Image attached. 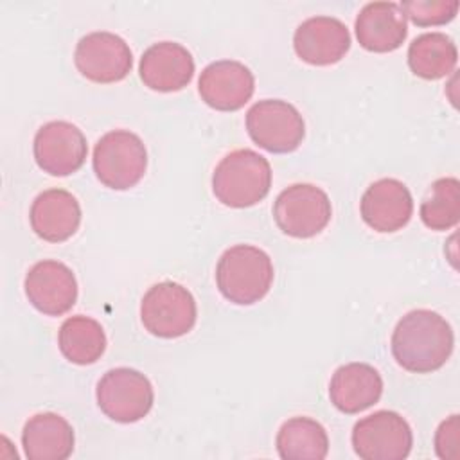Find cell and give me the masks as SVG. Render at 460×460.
Here are the masks:
<instances>
[{"mask_svg":"<svg viewBox=\"0 0 460 460\" xmlns=\"http://www.w3.org/2000/svg\"><path fill=\"white\" fill-rule=\"evenodd\" d=\"M399 5L404 16L419 27L444 25L456 16L460 7L456 0H406Z\"/></svg>","mask_w":460,"mask_h":460,"instance_id":"d4e9b609","label":"cell"},{"mask_svg":"<svg viewBox=\"0 0 460 460\" xmlns=\"http://www.w3.org/2000/svg\"><path fill=\"white\" fill-rule=\"evenodd\" d=\"M58 345L70 363L92 365L106 350V334L97 320L77 314L61 323Z\"/></svg>","mask_w":460,"mask_h":460,"instance_id":"603a6c76","label":"cell"},{"mask_svg":"<svg viewBox=\"0 0 460 460\" xmlns=\"http://www.w3.org/2000/svg\"><path fill=\"white\" fill-rule=\"evenodd\" d=\"M331 199L313 183H293L284 189L273 203L277 226L296 239L320 234L331 221Z\"/></svg>","mask_w":460,"mask_h":460,"instance_id":"52a82bcc","label":"cell"},{"mask_svg":"<svg viewBox=\"0 0 460 460\" xmlns=\"http://www.w3.org/2000/svg\"><path fill=\"white\" fill-rule=\"evenodd\" d=\"M271 187L270 162L253 149H235L216 165L214 196L226 207L244 208L266 198Z\"/></svg>","mask_w":460,"mask_h":460,"instance_id":"3957f363","label":"cell"},{"mask_svg":"<svg viewBox=\"0 0 460 460\" xmlns=\"http://www.w3.org/2000/svg\"><path fill=\"white\" fill-rule=\"evenodd\" d=\"M140 79L155 92H178L194 75L192 54L180 43L160 41L140 58Z\"/></svg>","mask_w":460,"mask_h":460,"instance_id":"2e32d148","label":"cell"},{"mask_svg":"<svg viewBox=\"0 0 460 460\" xmlns=\"http://www.w3.org/2000/svg\"><path fill=\"white\" fill-rule=\"evenodd\" d=\"M74 63L77 70L93 83H117L131 72L133 54L120 36L97 31L77 41Z\"/></svg>","mask_w":460,"mask_h":460,"instance_id":"30bf717a","label":"cell"},{"mask_svg":"<svg viewBox=\"0 0 460 460\" xmlns=\"http://www.w3.org/2000/svg\"><path fill=\"white\" fill-rule=\"evenodd\" d=\"M460 417L455 413L442 420L435 433V451L442 460H456L460 456Z\"/></svg>","mask_w":460,"mask_h":460,"instance_id":"484cf974","label":"cell"},{"mask_svg":"<svg viewBox=\"0 0 460 460\" xmlns=\"http://www.w3.org/2000/svg\"><path fill=\"white\" fill-rule=\"evenodd\" d=\"M273 282L270 255L252 244H235L223 252L216 266V284L221 295L237 304L252 305L266 296Z\"/></svg>","mask_w":460,"mask_h":460,"instance_id":"7a4b0ae2","label":"cell"},{"mask_svg":"<svg viewBox=\"0 0 460 460\" xmlns=\"http://www.w3.org/2000/svg\"><path fill=\"white\" fill-rule=\"evenodd\" d=\"M420 219L431 230H449L460 219V181L438 178L420 203Z\"/></svg>","mask_w":460,"mask_h":460,"instance_id":"cb8c5ba5","label":"cell"},{"mask_svg":"<svg viewBox=\"0 0 460 460\" xmlns=\"http://www.w3.org/2000/svg\"><path fill=\"white\" fill-rule=\"evenodd\" d=\"M29 217L38 237L49 243H61L77 232L81 207L72 192L65 189H49L36 196Z\"/></svg>","mask_w":460,"mask_h":460,"instance_id":"ac0fdd59","label":"cell"},{"mask_svg":"<svg viewBox=\"0 0 460 460\" xmlns=\"http://www.w3.org/2000/svg\"><path fill=\"white\" fill-rule=\"evenodd\" d=\"M293 47L296 56L309 65H334L349 52L350 34L338 18L313 16L296 27Z\"/></svg>","mask_w":460,"mask_h":460,"instance_id":"5bb4252c","label":"cell"},{"mask_svg":"<svg viewBox=\"0 0 460 460\" xmlns=\"http://www.w3.org/2000/svg\"><path fill=\"white\" fill-rule=\"evenodd\" d=\"M93 172L99 181L115 190L135 187L147 169V151L138 135L113 129L93 147Z\"/></svg>","mask_w":460,"mask_h":460,"instance_id":"277c9868","label":"cell"},{"mask_svg":"<svg viewBox=\"0 0 460 460\" xmlns=\"http://www.w3.org/2000/svg\"><path fill=\"white\" fill-rule=\"evenodd\" d=\"M277 451L282 460H323L329 453V437L314 419L293 417L277 433Z\"/></svg>","mask_w":460,"mask_h":460,"instance_id":"44dd1931","label":"cell"},{"mask_svg":"<svg viewBox=\"0 0 460 460\" xmlns=\"http://www.w3.org/2000/svg\"><path fill=\"white\" fill-rule=\"evenodd\" d=\"M97 404L106 417L129 424L144 419L155 401L149 379L128 367L108 370L97 383Z\"/></svg>","mask_w":460,"mask_h":460,"instance_id":"8992f818","label":"cell"},{"mask_svg":"<svg viewBox=\"0 0 460 460\" xmlns=\"http://www.w3.org/2000/svg\"><path fill=\"white\" fill-rule=\"evenodd\" d=\"M359 210L372 230L392 234L408 225L413 214V199L402 181L381 178L365 190Z\"/></svg>","mask_w":460,"mask_h":460,"instance_id":"9a60e30c","label":"cell"},{"mask_svg":"<svg viewBox=\"0 0 460 460\" xmlns=\"http://www.w3.org/2000/svg\"><path fill=\"white\" fill-rule=\"evenodd\" d=\"M356 36L370 52H392L408 36L406 16L395 2H370L356 16Z\"/></svg>","mask_w":460,"mask_h":460,"instance_id":"e0dca14e","label":"cell"},{"mask_svg":"<svg viewBox=\"0 0 460 460\" xmlns=\"http://www.w3.org/2000/svg\"><path fill=\"white\" fill-rule=\"evenodd\" d=\"M458 61L455 41L444 32H424L408 47V65L422 79H440L449 75Z\"/></svg>","mask_w":460,"mask_h":460,"instance_id":"7402d4cb","label":"cell"},{"mask_svg":"<svg viewBox=\"0 0 460 460\" xmlns=\"http://www.w3.org/2000/svg\"><path fill=\"white\" fill-rule=\"evenodd\" d=\"M70 422L52 411L32 415L22 431V446L29 460H65L74 451Z\"/></svg>","mask_w":460,"mask_h":460,"instance_id":"ffe728a7","label":"cell"},{"mask_svg":"<svg viewBox=\"0 0 460 460\" xmlns=\"http://www.w3.org/2000/svg\"><path fill=\"white\" fill-rule=\"evenodd\" d=\"M246 129L250 138L270 153H291L305 135L300 111L280 99L255 102L246 113Z\"/></svg>","mask_w":460,"mask_h":460,"instance_id":"ba28073f","label":"cell"},{"mask_svg":"<svg viewBox=\"0 0 460 460\" xmlns=\"http://www.w3.org/2000/svg\"><path fill=\"white\" fill-rule=\"evenodd\" d=\"M198 309L192 293L178 282H158L151 286L140 304V318L153 336L178 338L196 323Z\"/></svg>","mask_w":460,"mask_h":460,"instance_id":"5b68a950","label":"cell"},{"mask_svg":"<svg viewBox=\"0 0 460 460\" xmlns=\"http://www.w3.org/2000/svg\"><path fill=\"white\" fill-rule=\"evenodd\" d=\"M198 90L210 108L219 111H235L252 99L255 79L250 68L243 63L221 59L203 68Z\"/></svg>","mask_w":460,"mask_h":460,"instance_id":"4fadbf2b","label":"cell"},{"mask_svg":"<svg viewBox=\"0 0 460 460\" xmlns=\"http://www.w3.org/2000/svg\"><path fill=\"white\" fill-rule=\"evenodd\" d=\"M383 394L379 372L367 363H347L336 368L329 383L331 402L343 413H359L374 406Z\"/></svg>","mask_w":460,"mask_h":460,"instance_id":"d6986e66","label":"cell"},{"mask_svg":"<svg viewBox=\"0 0 460 460\" xmlns=\"http://www.w3.org/2000/svg\"><path fill=\"white\" fill-rule=\"evenodd\" d=\"M32 151L40 169L52 176H68L83 167L88 146L75 124L52 120L36 131Z\"/></svg>","mask_w":460,"mask_h":460,"instance_id":"8fae6325","label":"cell"},{"mask_svg":"<svg viewBox=\"0 0 460 460\" xmlns=\"http://www.w3.org/2000/svg\"><path fill=\"white\" fill-rule=\"evenodd\" d=\"M25 295L43 314L61 316L77 300V280L72 270L59 261H40L25 275Z\"/></svg>","mask_w":460,"mask_h":460,"instance_id":"7c38bea8","label":"cell"},{"mask_svg":"<svg viewBox=\"0 0 460 460\" xmlns=\"http://www.w3.org/2000/svg\"><path fill=\"white\" fill-rule=\"evenodd\" d=\"M453 345L451 325L431 309L406 313L392 332V354L397 365L413 374L438 370L449 359Z\"/></svg>","mask_w":460,"mask_h":460,"instance_id":"6da1fadb","label":"cell"},{"mask_svg":"<svg viewBox=\"0 0 460 460\" xmlns=\"http://www.w3.org/2000/svg\"><path fill=\"white\" fill-rule=\"evenodd\" d=\"M411 446V428L397 411H374L359 419L352 429V447L363 460H402Z\"/></svg>","mask_w":460,"mask_h":460,"instance_id":"9c48e42d","label":"cell"}]
</instances>
